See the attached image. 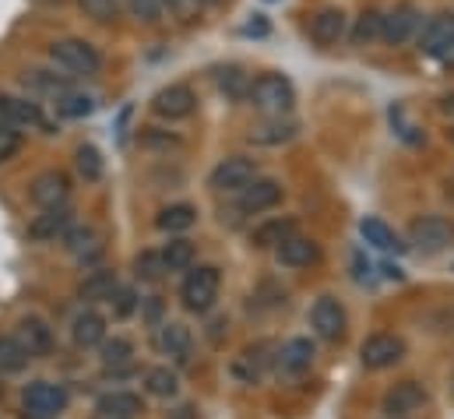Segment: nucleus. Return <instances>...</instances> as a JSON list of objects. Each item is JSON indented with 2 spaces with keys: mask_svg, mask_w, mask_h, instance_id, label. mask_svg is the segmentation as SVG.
I'll use <instances>...</instances> for the list:
<instances>
[{
  "mask_svg": "<svg viewBox=\"0 0 454 419\" xmlns=\"http://www.w3.org/2000/svg\"><path fill=\"white\" fill-rule=\"evenodd\" d=\"M387 419H391V416H387Z\"/></svg>",
  "mask_w": 454,
  "mask_h": 419,
  "instance_id": "obj_47",
  "label": "nucleus"
},
{
  "mask_svg": "<svg viewBox=\"0 0 454 419\" xmlns=\"http://www.w3.org/2000/svg\"><path fill=\"white\" fill-rule=\"evenodd\" d=\"M198 4H219V0H198Z\"/></svg>",
  "mask_w": 454,
  "mask_h": 419,
  "instance_id": "obj_46",
  "label": "nucleus"
},
{
  "mask_svg": "<svg viewBox=\"0 0 454 419\" xmlns=\"http://www.w3.org/2000/svg\"><path fill=\"white\" fill-rule=\"evenodd\" d=\"M50 57H53L57 67H64V71L74 75V78L99 75V67H103L99 50H96L92 43H85V39H57V43L50 46Z\"/></svg>",
  "mask_w": 454,
  "mask_h": 419,
  "instance_id": "obj_2",
  "label": "nucleus"
},
{
  "mask_svg": "<svg viewBox=\"0 0 454 419\" xmlns=\"http://www.w3.org/2000/svg\"><path fill=\"white\" fill-rule=\"evenodd\" d=\"M427 402H430V391H427L419 381H402V384H395V388L384 395L380 409L391 419H409V416H416Z\"/></svg>",
  "mask_w": 454,
  "mask_h": 419,
  "instance_id": "obj_8",
  "label": "nucleus"
},
{
  "mask_svg": "<svg viewBox=\"0 0 454 419\" xmlns=\"http://www.w3.org/2000/svg\"><path fill=\"white\" fill-rule=\"evenodd\" d=\"M152 109H155L162 120H184V116H191V113L198 109V96H194L191 85H166V89L155 92Z\"/></svg>",
  "mask_w": 454,
  "mask_h": 419,
  "instance_id": "obj_11",
  "label": "nucleus"
},
{
  "mask_svg": "<svg viewBox=\"0 0 454 419\" xmlns=\"http://www.w3.org/2000/svg\"><path fill=\"white\" fill-rule=\"evenodd\" d=\"M28 82H32V89H39V92H46V96H53V99L67 92V85H64L60 78L46 75V71H32V78H28Z\"/></svg>",
  "mask_w": 454,
  "mask_h": 419,
  "instance_id": "obj_41",
  "label": "nucleus"
},
{
  "mask_svg": "<svg viewBox=\"0 0 454 419\" xmlns=\"http://www.w3.org/2000/svg\"><path fill=\"white\" fill-rule=\"evenodd\" d=\"M341 36H345V14H341L339 7H325V11H317L314 14V21H310V39L317 43V46H339Z\"/></svg>",
  "mask_w": 454,
  "mask_h": 419,
  "instance_id": "obj_17",
  "label": "nucleus"
},
{
  "mask_svg": "<svg viewBox=\"0 0 454 419\" xmlns=\"http://www.w3.org/2000/svg\"><path fill=\"white\" fill-rule=\"evenodd\" d=\"M166 272H169V268H166V261H162V250H141V254L134 257V275H137L141 282H159Z\"/></svg>",
  "mask_w": 454,
  "mask_h": 419,
  "instance_id": "obj_36",
  "label": "nucleus"
},
{
  "mask_svg": "<svg viewBox=\"0 0 454 419\" xmlns=\"http://www.w3.org/2000/svg\"><path fill=\"white\" fill-rule=\"evenodd\" d=\"M198 222V209L194 205H169V209L159 211V218H155V225L162 229V233H184V229H191Z\"/></svg>",
  "mask_w": 454,
  "mask_h": 419,
  "instance_id": "obj_29",
  "label": "nucleus"
},
{
  "mask_svg": "<svg viewBox=\"0 0 454 419\" xmlns=\"http://www.w3.org/2000/svg\"><path fill=\"white\" fill-rule=\"evenodd\" d=\"M114 293H116V272H106V268L85 275V282L78 286V296H82V300H92V304L110 300Z\"/></svg>",
  "mask_w": 454,
  "mask_h": 419,
  "instance_id": "obj_25",
  "label": "nucleus"
},
{
  "mask_svg": "<svg viewBox=\"0 0 454 419\" xmlns=\"http://www.w3.org/2000/svg\"><path fill=\"white\" fill-rule=\"evenodd\" d=\"M310 324H314V331L325 342H339L341 335H345V311H341V304L335 296H321L314 304V311H310Z\"/></svg>",
  "mask_w": 454,
  "mask_h": 419,
  "instance_id": "obj_14",
  "label": "nucleus"
},
{
  "mask_svg": "<svg viewBox=\"0 0 454 419\" xmlns=\"http://www.w3.org/2000/svg\"><path fill=\"white\" fill-rule=\"evenodd\" d=\"M314 363V345L310 338H289L286 345H278V367L286 374H307Z\"/></svg>",
  "mask_w": 454,
  "mask_h": 419,
  "instance_id": "obj_21",
  "label": "nucleus"
},
{
  "mask_svg": "<svg viewBox=\"0 0 454 419\" xmlns=\"http://www.w3.org/2000/svg\"><path fill=\"white\" fill-rule=\"evenodd\" d=\"M0 127H11L7 123V96H0Z\"/></svg>",
  "mask_w": 454,
  "mask_h": 419,
  "instance_id": "obj_44",
  "label": "nucleus"
},
{
  "mask_svg": "<svg viewBox=\"0 0 454 419\" xmlns=\"http://www.w3.org/2000/svg\"><path fill=\"white\" fill-rule=\"evenodd\" d=\"M14 338L21 342V349H25L28 356H46V352L53 349V331H50V324L39 320V317H21Z\"/></svg>",
  "mask_w": 454,
  "mask_h": 419,
  "instance_id": "obj_16",
  "label": "nucleus"
},
{
  "mask_svg": "<svg viewBox=\"0 0 454 419\" xmlns=\"http://www.w3.org/2000/svg\"><path fill=\"white\" fill-rule=\"evenodd\" d=\"M282 184L278 180H268V177H254L243 191H239V211L247 215H257V211H268L275 209L282 202Z\"/></svg>",
  "mask_w": 454,
  "mask_h": 419,
  "instance_id": "obj_12",
  "label": "nucleus"
},
{
  "mask_svg": "<svg viewBox=\"0 0 454 419\" xmlns=\"http://www.w3.org/2000/svg\"><path fill=\"white\" fill-rule=\"evenodd\" d=\"M7 123L11 127H50L46 116L39 113V106L25 103V99H11V96H7Z\"/></svg>",
  "mask_w": 454,
  "mask_h": 419,
  "instance_id": "obj_32",
  "label": "nucleus"
},
{
  "mask_svg": "<svg viewBox=\"0 0 454 419\" xmlns=\"http://www.w3.org/2000/svg\"><path fill=\"white\" fill-rule=\"evenodd\" d=\"M215 85L226 99H247L250 92V78L243 75V67L236 64H226V67H215Z\"/></svg>",
  "mask_w": 454,
  "mask_h": 419,
  "instance_id": "obj_26",
  "label": "nucleus"
},
{
  "mask_svg": "<svg viewBox=\"0 0 454 419\" xmlns=\"http://www.w3.org/2000/svg\"><path fill=\"white\" fill-rule=\"evenodd\" d=\"M18 148H21V134H18L14 127H0V162L14 159Z\"/></svg>",
  "mask_w": 454,
  "mask_h": 419,
  "instance_id": "obj_43",
  "label": "nucleus"
},
{
  "mask_svg": "<svg viewBox=\"0 0 454 419\" xmlns=\"http://www.w3.org/2000/svg\"><path fill=\"white\" fill-rule=\"evenodd\" d=\"M78 7L92 21H99V25H114L116 18H120V4L116 0H78Z\"/></svg>",
  "mask_w": 454,
  "mask_h": 419,
  "instance_id": "obj_38",
  "label": "nucleus"
},
{
  "mask_svg": "<svg viewBox=\"0 0 454 419\" xmlns=\"http://www.w3.org/2000/svg\"><path fill=\"white\" fill-rule=\"evenodd\" d=\"M247 99H250L254 109H261L264 116H282V113H289L293 103H296V89L282 75H261L257 82H250Z\"/></svg>",
  "mask_w": 454,
  "mask_h": 419,
  "instance_id": "obj_1",
  "label": "nucleus"
},
{
  "mask_svg": "<svg viewBox=\"0 0 454 419\" xmlns=\"http://www.w3.org/2000/svg\"><path fill=\"white\" fill-rule=\"evenodd\" d=\"M194 257H198V247L191 240H184V236H176V240H169L162 247V261H166L169 272H187L194 265Z\"/></svg>",
  "mask_w": 454,
  "mask_h": 419,
  "instance_id": "obj_28",
  "label": "nucleus"
},
{
  "mask_svg": "<svg viewBox=\"0 0 454 419\" xmlns=\"http://www.w3.org/2000/svg\"><path fill=\"white\" fill-rule=\"evenodd\" d=\"M296 233V218H271V222H261L254 229V247L257 250H275L282 240H289Z\"/></svg>",
  "mask_w": 454,
  "mask_h": 419,
  "instance_id": "obj_24",
  "label": "nucleus"
},
{
  "mask_svg": "<svg viewBox=\"0 0 454 419\" xmlns=\"http://www.w3.org/2000/svg\"><path fill=\"white\" fill-rule=\"evenodd\" d=\"M293 138H296V123H293V120H282V116H271L268 123H261V127L250 130V141H254V145H268V148L286 145V141H293Z\"/></svg>",
  "mask_w": 454,
  "mask_h": 419,
  "instance_id": "obj_23",
  "label": "nucleus"
},
{
  "mask_svg": "<svg viewBox=\"0 0 454 419\" xmlns=\"http://www.w3.org/2000/svg\"><path fill=\"white\" fill-rule=\"evenodd\" d=\"M67 225H71V211H67V205H60V209H43V215H35V218H32L28 236H32V240H39V243H50V240L64 236V233H67Z\"/></svg>",
  "mask_w": 454,
  "mask_h": 419,
  "instance_id": "obj_19",
  "label": "nucleus"
},
{
  "mask_svg": "<svg viewBox=\"0 0 454 419\" xmlns=\"http://www.w3.org/2000/svg\"><path fill=\"white\" fill-rule=\"evenodd\" d=\"M64 406H67V391L53 381H32L25 388V416L53 419L57 413H64Z\"/></svg>",
  "mask_w": 454,
  "mask_h": 419,
  "instance_id": "obj_7",
  "label": "nucleus"
},
{
  "mask_svg": "<svg viewBox=\"0 0 454 419\" xmlns=\"http://www.w3.org/2000/svg\"><path fill=\"white\" fill-rule=\"evenodd\" d=\"M141 413L145 406L134 391H110L96 402V419H137Z\"/></svg>",
  "mask_w": 454,
  "mask_h": 419,
  "instance_id": "obj_18",
  "label": "nucleus"
},
{
  "mask_svg": "<svg viewBox=\"0 0 454 419\" xmlns=\"http://www.w3.org/2000/svg\"><path fill=\"white\" fill-rule=\"evenodd\" d=\"M405 356V342L391 331H377L359 345V360L366 370H387Z\"/></svg>",
  "mask_w": 454,
  "mask_h": 419,
  "instance_id": "obj_6",
  "label": "nucleus"
},
{
  "mask_svg": "<svg viewBox=\"0 0 454 419\" xmlns=\"http://www.w3.org/2000/svg\"><path fill=\"white\" fill-rule=\"evenodd\" d=\"M419 50L434 60H441L444 67H454V14L444 11V14H434L423 32H419Z\"/></svg>",
  "mask_w": 454,
  "mask_h": 419,
  "instance_id": "obj_4",
  "label": "nucleus"
},
{
  "mask_svg": "<svg viewBox=\"0 0 454 419\" xmlns=\"http://www.w3.org/2000/svg\"><path fill=\"white\" fill-rule=\"evenodd\" d=\"M359 233H363V240H366L370 247H377V250H398V247H402V240L395 236V229H391L387 222H380V218H363V222H359Z\"/></svg>",
  "mask_w": 454,
  "mask_h": 419,
  "instance_id": "obj_27",
  "label": "nucleus"
},
{
  "mask_svg": "<svg viewBox=\"0 0 454 419\" xmlns=\"http://www.w3.org/2000/svg\"><path fill=\"white\" fill-rule=\"evenodd\" d=\"M60 240H64V247H67L74 257H82V261H85V257H99V250H103V247H96V233H92L89 225H78V229L67 225V233H64Z\"/></svg>",
  "mask_w": 454,
  "mask_h": 419,
  "instance_id": "obj_30",
  "label": "nucleus"
},
{
  "mask_svg": "<svg viewBox=\"0 0 454 419\" xmlns=\"http://www.w3.org/2000/svg\"><path fill=\"white\" fill-rule=\"evenodd\" d=\"M71 335H74V342L82 349H92V345H99L106 338V317L96 314V311H82L74 317V331Z\"/></svg>",
  "mask_w": 454,
  "mask_h": 419,
  "instance_id": "obj_22",
  "label": "nucleus"
},
{
  "mask_svg": "<svg viewBox=\"0 0 454 419\" xmlns=\"http://www.w3.org/2000/svg\"><path fill=\"white\" fill-rule=\"evenodd\" d=\"M127 7L134 11V18L141 21H159L166 11V0H127Z\"/></svg>",
  "mask_w": 454,
  "mask_h": 419,
  "instance_id": "obj_40",
  "label": "nucleus"
},
{
  "mask_svg": "<svg viewBox=\"0 0 454 419\" xmlns=\"http://www.w3.org/2000/svg\"><path fill=\"white\" fill-rule=\"evenodd\" d=\"M219 286H223L219 268L201 265V268H194V272L184 279V286H180V300H184L187 311L205 314V311L215 307V300H219Z\"/></svg>",
  "mask_w": 454,
  "mask_h": 419,
  "instance_id": "obj_3",
  "label": "nucleus"
},
{
  "mask_svg": "<svg viewBox=\"0 0 454 419\" xmlns=\"http://www.w3.org/2000/svg\"><path fill=\"white\" fill-rule=\"evenodd\" d=\"M173 419H194V409H191V406H184V409H176V413H173Z\"/></svg>",
  "mask_w": 454,
  "mask_h": 419,
  "instance_id": "obj_45",
  "label": "nucleus"
},
{
  "mask_svg": "<svg viewBox=\"0 0 454 419\" xmlns=\"http://www.w3.org/2000/svg\"><path fill=\"white\" fill-rule=\"evenodd\" d=\"M110 304H114L116 317H130L134 311H137V293H134V289H120V286H116V293L110 296Z\"/></svg>",
  "mask_w": 454,
  "mask_h": 419,
  "instance_id": "obj_42",
  "label": "nucleus"
},
{
  "mask_svg": "<svg viewBox=\"0 0 454 419\" xmlns=\"http://www.w3.org/2000/svg\"><path fill=\"white\" fill-rule=\"evenodd\" d=\"M74 166H78V173H82L89 184L103 180V170H106V162H103V152H99L96 145H82V148L74 152Z\"/></svg>",
  "mask_w": 454,
  "mask_h": 419,
  "instance_id": "obj_35",
  "label": "nucleus"
},
{
  "mask_svg": "<svg viewBox=\"0 0 454 419\" xmlns=\"http://www.w3.org/2000/svg\"><path fill=\"white\" fill-rule=\"evenodd\" d=\"M130 356H134V345L127 338H103L99 342V360L106 370H123L130 363Z\"/></svg>",
  "mask_w": 454,
  "mask_h": 419,
  "instance_id": "obj_33",
  "label": "nucleus"
},
{
  "mask_svg": "<svg viewBox=\"0 0 454 419\" xmlns=\"http://www.w3.org/2000/svg\"><path fill=\"white\" fill-rule=\"evenodd\" d=\"M53 103H57V113H60V116H89L92 106H96L89 96H78V92H71V89H67L64 96H57Z\"/></svg>",
  "mask_w": 454,
  "mask_h": 419,
  "instance_id": "obj_39",
  "label": "nucleus"
},
{
  "mask_svg": "<svg viewBox=\"0 0 454 419\" xmlns=\"http://www.w3.org/2000/svg\"><path fill=\"white\" fill-rule=\"evenodd\" d=\"M254 177H257V162H254V159H247V155H229V159H223V162L212 170L208 184H212L215 191H243Z\"/></svg>",
  "mask_w": 454,
  "mask_h": 419,
  "instance_id": "obj_9",
  "label": "nucleus"
},
{
  "mask_svg": "<svg viewBox=\"0 0 454 419\" xmlns=\"http://www.w3.org/2000/svg\"><path fill=\"white\" fill-rule=\"evenodd\" d=\"M409 243L419 254H441V250H448L454 243V225L448 218H441V215H427V218L412 222Z\"/></svg>",
  "mask_w": 454,
  "mask_h": 419,
  "instance_id": "obj_5",
  "label": "nucleus"
},
{
  "mask_svg": "<svg viewBox=\"0 0 454 419\" xmlns=\"http://www.w3.org/2000/svg\"><path fill=\"white\" fill-rule=\"evenodd\" d=\"M380 25H384V14L380 11H363L352 25V43L356 46H370L380 39Z\"/></svg>",
  "mask_w": 454,
  "mask_h": 419,
  "instance_id": "obj_34",
  "label": "nucleus"
},
{
  "mask_svg": "<svg viewBox=\"0 0 454 419\" xmlns=\"http://www.w3.org/2000/svg\"><path fill=\"white\" fill-rule=\"evenodd\" d=\"M275 257H278V265H286V268H310V265L321 261V247H317L314 240L293 233L289 240H282V243L275 247Z\"/></svg>",
  "mask_w": 454,
  "mask_h": 419,
  "instance_id": "obj_15",
  "label": "nucleus"
},
{
  "mask_svg": "<svg viewBox=\"0 0 454 419\" xmlns=\"http://www.w3.org/2000/svg\"><path fill=\"white\" fill-rule=\"evenodd\" d=\"M419 25H423L419 11H416L412 4H398L395 11H387V14H384L380 39H384L387 46H402V43H409V39L419 32Z\"/></svg>",
  "mask_w": 454,
  "mask_h": 419,
  "instance_id": "obj_10",
  "label": "nucleus"
},
{
  "mask_svg": "<svg viewBox=\"0 0 454 419\" xmlns=\"http://www.w3.org/2000/svg\"><path fill=\"white\" fill-rule=\"evenodd\" d=\"M145 388L155 399H173L180 391V381H176V374L169 367H152V370H145Z\"/></svg>",
  "mask_w": 454,
  "mask_h": 419,
  "instance_id": "obj_31",
  "label": "nucleus"
},
{
  "mask_svg": "<svg viewBox=\"0 0 454 419\" xmlns=\"http://www.w3.org/2000/svg\"><path fill=\"white\" fill-rule=\"evenodd\" d=\"M191 345H194V338H191V328H187V324L166 320V324L159 328V349H162L166 356L187 363V360H191Z\"/></svg>",
  "mask_w": 454,
  "mask_h": 419,
  "instance_id": "obj_20",
  "label": "nucleus"
},
{
  "mask_svg": "<svg viewBox=\"0 0 454 419\" xmlns=\"http://www.w3.org/2000/svg\"><path fill=\"white\" fill-rule=\"evenodd\" d=\"M28 360H32V356L21 349V342H18L14 335H4V338H0V370H4V374H18V370H25Z\"/></svg>",
  "mask_w": 454,
  "mask_h": 419,
  "instance_id": "obj_37",
  "label": "nucleus"
},
{
  "mask_svg": "<svg viewBox=\"0 0 454 419\" xmlns=\"http://www.w3.org/2000/svg\"><path fill=\"white\" fill-rule=\"evenodd\" d=\"M28 194H32V202H35L39 209H60V205H67L71 184H67V177H64L60 170H50V173H39V177L32 180Z\"/></svg>",
  "mask_w": 454,
  "mask_h": 419,
  "instance_id": "obj_13",
  "label": "nucleus"
}]
</instances>
